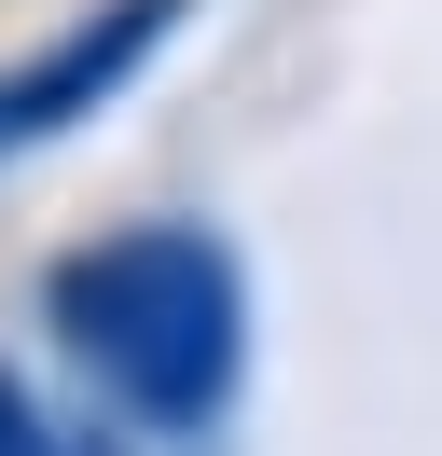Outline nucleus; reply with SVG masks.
<instances>
[{
  "mask_svg": "<svg viewBox=\"0 0 442 456\" xmlns=\"http://www.w3.org/2000/svg\"><path fill=\"white\" fill-rule=\"evenodd\" d=\"M42 318L83 387L152 443H208L249 373V277L208 222H110L42 263Z\"/></svg>",
  "mask_w": 442,
  "mask_h": 456,
  "instance_id": "nucleus-1",
  "label": "nucleus"
},
{
  "mask_svg": "<svg viewBox=\"0 0 442 456\" xmlns=\"http://www.w3.org/2000/svg\"><path fill=\"white\" fill-rule=\"evenodd\" d=\"M0 456H97V443H83V428H70V415H55V401H42V387H28V373H14V360H0Z\"/></svg>",
  "mask_w": 442,
  "mask_h": 456,
  "instance_id": "nucleus-3",
  "label": "nucleus"
},
{
  "mask_svg": "<svg viewBox=\"0 0 442 456\" xmlns=\"http://www.w3.org/2000/svg\"><path fill=\"white\" fill-rule=\"evenodd\" d=\"M166 28H180V0H83L42 56H14L0 69V167L42 152V139H70L83 111H110V97L166 56Z\"/></svg>",
  "mask_w": 442,
  "mask_h": 456,
  "instance_id": "nucleus-2",
  "label": "nucleus"
}]
</instances>
